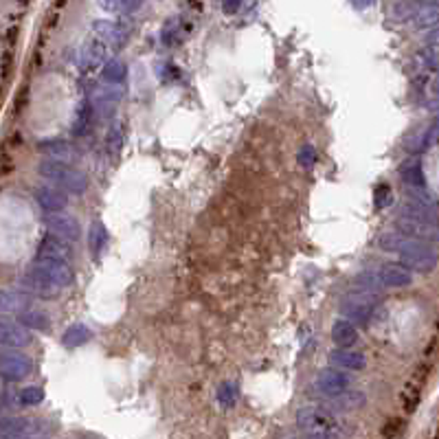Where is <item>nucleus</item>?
<instances>
[{
  "label": "nucleus",
  "instance_id": "1",
  "mask_svg": "<svg viewBox=\"0 0 439 439\" xmlns=\"http://www.w3.org/2000/svg\"><path fill=\"white\" fill-rule=\"evenodd\" d=\"M378 248L393 253L400 260V264L411 272L426 274V272H433L439 264V257L433 250V246H428L424 242H415V240H411V237H405L400 233L378 235Z\"/></svg>",
  "mask_w": 439,
  "mask_h": 439
},
{
  "label": "nucleus",
  "instance_id": "2",
  "mask_svg": "<svg viewBox=\"0 0 439 439\" xmlns=\"http://www.w3.org/2000/svg\"><path fill=\"white\" fill-rule=\"evenodd\" d=\"M38 174L44 180H49L53 187L68 191L72 196H82L88 189V178L84 176V172H79L77 167H72L70 163L44 158L38 165Z\"/></svg>",
  "mask_w": 439,
  "mask_h": 439
},
{
  "label": "nucleus",
  "instance_id": "3",
  "mask_svg": "<svg viewBox=\"0 0 439 439\" xmlns=\"http://www.w3.org/2000/svg\"><path fill=\"white\" fill-rule=\"evenodd\" d=\"M378 299L380 297H374V295H367V292L354 290L341 303V314L347 321H352L356 327L358 325H369L374 314H376V310H378Z\"/></svg>",
  "mask_w": 439,
  "mask_h": 439
},
{
  "label": "nucleus",
  "instance_id": "4",
  "mask_svg": "<svg viewBox=\"0 0 439 439\" xmlns=\"http://www.w3.org/2000/svg\"><path fill=\"white\" fill-rule=\"evenodd\" d=\"M297 424L299 428L305 431V435L310 433H329L334 435L336 433V419L332 413H327L325 409H319V407H303L297 411Z\"/></svg>",
  "mask_w": 439,
  "mask_h": 439
},
{
  "label": "nucleus",
  "instance_id": "5",
  "mask_svg": "<svg viewBox=\"0 0 439 439\" xmlns=\"http://www.w3.org/2000/svg\"><path fill=\"white\" fill-rule=\"evenodd\" d=\"M393 227L397 229L395 233L411 237L415 242H437L439 244V222H422V220H411L397 215L393 220Z\"/></svg>",
  "mask_w": 439,
  "mask_h": 439
},
{
  "label": "nucleus",
  "instance_id": "6",
  "mask_svg": "<svg viewBox=\"0 0 439 439\" xmlns=\"http://www.w3.org/2000/svg\"><path fill=\"white\" fill-rule=\"evenodd\" d=\"M33 266H38L46 277L58 286V290H64L72 284L75 274H72V268L66 260L60 257H49V255H35V260L31 262Z\"/></svg>",
  "mask_w": 439,
  "mask_h": 439
},
{
  "label": "nucleus",
  "instance_id": "7",
  "mask_svg": "<svg viewBox=\"0 0 439 439\" xmlns=\"http://www.w3.org/2000/svg\"><path fill=\"white\" fill-rule=\"evenodd\" d=\"M314 387L319 393H323L327 400H332V397H338L347 391H352V380L350 376H347L345 371L341 369H334V367H327L323 371H319L317 380H314Z\"/></svg>",
  "mask_w": 439,
  "mask_h": 439
},
{
  "label": "nucleus",
  "instance_id": "8",
  "mask_svg": "<svg viewBox=\"0 0 439 439\" xmlns=\"http://www.w3.org/2000/svg\"><path fill=\"white\" fill-rule=\"evenodd\" d=\"M33 371V362L23 352H3L0 356V374L7 382H20Z\"/></svg>",
  "mask_w": 439,
  "mask_h": 439
},
{
  "label": "nucleus",
  "instance_id": "9",
  "mask_svg": "<svg viewBox=\"0 0 439 439\" xmlns=\"http://www.w3.org/2000/svg\"><path fill=\"white\" fill-rule=\"evenodd\" d=\"M46 227L51 229L53 235L62 237L66 242H75L82 237V224L75 215H68V213L46 215Z\"/></svg>",
  "mask_w": 439,
  "mask_h": 439
},
{
  "label": "nucleus",
  "instance_id": "10",
  "mask_svg": "<svg viewBox=\"0 0 439 439\" xmlns=\"http://www.w3.org/2000/svg\"><path fill=\"white\" fill-rule=\"evenodd\" d=\"M376 277L380 279L382 288H391V290H400L413 284V272L407 270L405 266L397 264H380L378 268H374Z\"/></svg>",
  "mask_w": 439,
  "mask_h": 439
},
{
  "label": "nucleus",
  "instance_id": "11",
  "mask_svg": "<svg viewBox=\"0 0 439 439\" xmlns=\"http://www.w3.org/2000/svg\"><path fill=\"white\" fill-rule=\"evenodd\" d=\"M327 362L329 367L334 369H341V371H362L364 367H367V358H364L362 352H356V350H341V347H336V350H332L327 354Z\"/></svg>",
  "mask_w": 439,
  "mask_h": 439
},
{
  "label": "nucleus",
  "instance_id": "12",
  "mask_svg": "<svg viewBox=\"0 0 439 439\" xmlns=\"http://www.w3.org/2000/svg\"><path fill=\"white\" fill-rule=\"evenodd\" d=\"M35 200H38V205L42 207V211H46V215H55V213H62L66 207H68V198L62 189L53 187V185H42L35 189Z\"/></svg>",
  "mask_w": 439,
  "mask_h": 439
},
{
  "label": "nucleus",
  "instance_id": "13",
  "mask_svg": "<svg viewBox=\"0 0 439 439\" xmlns=\"http://www.w3.org/2000/svg\"><path fill=\"white\" fill-rule=\"evenodd\" d=\"M121 99H123V88L108 84V86H101V88L95 90L93 106L99 110L103 117H113L117 113V106H119Z\"/></svg>",
  "mask_w": 439,
  "mask_h": 439
},
{
  "label": "nucleus",
  "instance_id": "14",
  "mask_svg": "<svg viewBox=\"0 0 439 439\" xmlns=\"http://www.w3.org/2000/svg\"><path fill=\"white\" fill-rule=\"evenodd\" d=\"M0 341H3L5 347H11V350H23V347L31 343V334L23 323L5 319L0 323Z\"/></svg>",
  "mask_w": 439,
  "mask_h": 439
},
{
  "label": "nucleus",
  "instance_id": "15",
  "mask_svg": "<svg viewBox=\"0 0 439 439\" xmlns=\"http://www.w3.org/2000/svg\"><path fill=\"white\" fill-rule=\"evenodd\" d=\"M40 152L46 158L62 160V163H70V160H75L79 156V150L66 139H44L40 143Z\"/></svg>",
  "mask_w": 439,
  "mask_h": 439
},
{
  "label": "nucleus",
  "instance_id": "16",
  "mask_svg": "<svg viewBox=\"0 0 439 439\" xmlns=\"http://www.w3.org/2000/svg\"><path fill=\"white\" fill-rule=\"evenodd\" d=\"M360 334H358V327L347 321V319H338L334 321L332 325V341L341 347V350H352V347L358 343Z\"/></svg>",
  "mask_w": 439,
  "mask_h": 439
},
{
  "label": "nucleus",
  "instance_id": "17",
  "mask_svg": "<svg viewBox=\"0 0 439 439\" xmlns=\"http://www.w3.org/2000/svg\"><path fill=\"white\" fill-rule=\"evenodd\" d=\"M400 215L411 217V220H422V222H439V209L437 207L417 203V200H411V198L407 200V203H402Z\"/></svg>",
  "mask_w": 439,
  "mask_h": 439
},
{
  "label": "nucleus",
  "instance_id": "18",
  "mask_svg": "<svg viewBox=\"0 0 439 439\" xmlns=\"http://www.w3.org/2000/svg\"><path fill=\"white\" fill-rule=\"evenodd\" d=\"M25 286H29L35 295H55L58 292V286H55L46 274L38 268V266H29V270L25 272Z\"/></svg>",
  "mask_w": 439,
  "mask_h": 439
},
{
  "label": "nucleus",
  "instance_id": "19",
  "mask_svg": "<svg viewBox=\"0 0 439 439\" xmlns=\"http://www.w3.org/2000/svg\"><path fill=\"white\" fill-rule=\"evenodd\" d=\"M400 176H402V180H405L411 189H424V182L426 180H424L422 160H419V158H409L407 163H402Z\"/></svg>",
  "mask_w": 439,
  "mask_h": 439
},
{
  "label": "nucleus",
  "instance_id": "20",
  "mask_svg": "<svg viewBox=\"0 0 439 439\" xmlns=\"http://www.w3.org/2000/svg\"><path fill=\"white\" fill-rule=\"evenodd\" d=\"M437 143H439V117L426 127L424 132H419V136L415 141H407V150L413 154H419V152L433 148V145H437Z\"/></svg>",
  "mask_w": 439,
  "mask_h": 439
},
{
  "label": "nucleus",
  "instance_id": "21",
  "mask_svg": "<svg viewBox=\"0 0 439 439\" xmlns=\"http://www.w3.org/2000/svg\"><path fill=\"white\" fill-rule=\"evenodd\" d=\"M40 255H49V257H60V260H66L70 262L72 253H70V246L66 244V240L58 235H46L44 240L40 242Z\"/></svg>",
  "mask_w": 439,
  "mask_h": 439
},
{
  "label": "nucleus",
  "instance_id": "22",
  "mask_svg": "<svg viewBox=\"0 0 439 439\" xmlns=\"http://www.w3.org/2000/svg\"><path fill=\"white\" fill-rule=\"evenodd\" d=\"M364 397L360 391H347L338 397H332V400H327L329 402V407H332L334 411H356V409H362L364 405Z\"/></svg>",
  "mask_w": 439,
  "mask_h": 439
},
{
  "label": "nucleus",
  "instance_id": "23",
  "mask_svg": "<svg viewBox=\"0 0 439 439\" xmlns=\"http://www.w3.org/2000/svg\"><path fill=\"white\" fill-rule=\"evenodd\" d=\"M90 338H93V332H90V329L86 327V325H70L66 332H64V336H62V343H64V347H70V350H75V347H82V345H86Z\"/></svg>",
  "mask_w": 439,
  "mask_h": 439
},
{
  "label": "nucleus",
  "instance_id": "24",
  "mask_svg": "<svg viewBox=\"0 0 439 439\" xmlns=\"http://www.w3.org/2000/svg\"><path fill=\"white\" fill-rule=\"evenodd\" d=\"M18 321H20L27 329H35V332H44V329L49 327L46 314L40 312V310H33V307L23 310V312L18 314Z\"/></svg>",
  "mask_w": 439,
  "mask_h": 439
},
{
  "label": "nucleus",
  "instance_id": "25",
  "mask_svg": "<svg viewBox=\"0 0 439 439\" xmlns=\"http://www.w3.org/2000/svg\"><path fill=\"white\" fill-rule=\"evenodd\" d=\"M93 29H95V33L99 35V38L106 40V42H121L125 38L123 29L119 25H115V23H110V20H97L93 25Z\"/></svg>",
  "mask_w": 439,
  "mask_h": 439
},
{
  "label": "nucleus",
  "instance_id": "26",
  "mask_svg": "<svg viewBox=\"0 0 439 439\" xmlns=\"http://www.w3.org/2000/svg\"><path fill=\"white\" fill-rule=\"evenodd\" d=\"M103 44L99 42H90L84 46V51L79 53V60H82V66L84 68H95L103 62Z\"/></svg>",
  "mask_w": 439,
  "mask_h": 439
},
{
  "label": "nucleus",
  "instance_id": "27",
  "mask_svg": "<svg viewBox=\"0 0 439 439\" xmlns=\"http://www.w3.org/2000/svg\"><path fill=\"white\" fill-rule=\"evenodd\" d=\"M125 75H127V70H125V64L121 60H110V62H106V66H103V79L108 84L121 86L125 82Z\"/></svg>",
  "mask_w": 439,
  "mask_h": 439
},
{
  "label": "nucleus",
  "instance_id": "28",
  "mask_svg": "<svg viewBox=\"0 0 439 439\" xmlns=\"http://www.w3.org/2000/svg\"><path fill=\"white\" fill-rule=\"evenodd\" d=\"M23 297L18 295L15 290H5L3 292V297H0V307H3V314L7 317V314H20L23 310H27V307H23Z\"/></svg>",
  "mask_w": 439,
  "mask_h": 439
},
{
  "label": "nucleus",
  "instance_id": "29",
  "mask_svg": "<svg viewBox=\"0 0 439 439\" xmlns=\"http://www.w3.org/2000/svg\"><path fill=\"white\" fill-rule=\"evenodd\" d=\"M18 400H20V407H35L44 400V389L38 384H31V387H25L18 393Z\"/></svg>",
  "mask_w": 439,
  "mask_h": 439
},
{
  "label": "nucleus",
  "instance_id": "30",
  "mask_svg": "<svg viewBox=\"0 0 439 439\" xmlns=\"http://www.w3.org/2000/svg\"><path fill=\"white\" fill-rule=\"evenodd\" d=\"M88 240H90V246H93L95 253H101L108 244V231L101 222H95L90 227V233H88Z\"/></svg>",
  "mask_w": 439,
  "mask_h": 439
},
{
  "label": "nucleus",
  "instance_id": "31",
  "mask_svg": "<svg viewBox=\"0 0 439 439\" xmlns=\"http://www.w3.org/2000/svg\"><path fill=\"white\" fill-rule=\"evenodd\" d=\"M417 64L422 70H437L439 72V49H426L417 53Z\"/></svg>",
  "mask_w": 439,
  "mask_h": 439
},
{
  "label": "nucleus",
  "instance_id": "32",
  "mask_svg": "<svg viewBox=\"0 0 439 439\" xmlns=\"http://www.w3.org/2000/svg\"><path fill=\"white\" fill-rule=\"evenodd\" d=\"M393 11V18H397V20H415V15L419 11V3H395L391 7Z\"/></svg>",
  "mask_w": 439,
  "mask_h": 439
},
{
  "label": "nucleus",
  "instance_id": "33",
  "mask_svg": "<svg viewBox=\"0 0 439 439\" xmlns=\"http://www.w3.org/2000/svg\"><path fill=\"white\" fill-rule=\"evenodd\" d=\"M217 400H220V405L222 407H235V402H237V389H235V384H220V389H217Z\"/></svg>",
  "mask_w": 439,
  "mask_h": 439
},
{
  "label": "nucleus",
  "instance_id": "34",
  "mask_svg": "<svg viewBox=\"0 0 439 439\" xmlns=\"http://www.w3.org/2000/svg\"><path fill=\"white\" fill-rule=\"evenodd\" d=\"M90 108H93V101H84L79 113H77V125H75V134H82L84 127L88 125V119H90Z\"/></svg>",
  "mask_w": 439,
  "mask_h": 439
},
{
  "label": "nucleus",
  "instance_id": "35",
  "mask_svg": "<svg viewBox=\"0 0 439 439\" xmlns=\"http://www.w3.org/2000/svg\"><path fill=\"white\" fill-rule=\"evenodd\" d=\"M391 203V187L389 185H380L376 189V207L382 209V207H387Z\"/></svg>",
  "mask_w": 439,
  "mask_h": 439
},
{
  "label": "nucleus",
  "instance_id": "36",
  "mask_svg": "<svg viewBox=\"0 0 439 439\" xmlns=\"http://www.w3.org/2000/svg\"><path fill=\"white\" fill-rule=\"evenodd\" d=\"M317 160V152L314 148H310V145H303V148L299 150V163L303 165V167H310Z\"/></svg>",
  "mask_w": 439,
  "mask_h": 439
},
{
  "label": "nucleus",
  "instance_id": "37",
  "mask_svg": "<svg viewBox=\"0 0 439 439\" xmlns=\"http://www.w3.org/2000/svg\"><path fill=\"white\" fill-rule=\"evenodd\" d=\"M424 42H426L431 49H439V27L428 29V33L424 35Z\"/></svg>",
  "mask_w": 439,
  "mask_h": 439
},
{
  "label": "nucleus",
  "instance_id": "38",
  "mask_svg": "<svg viewBox=\"0 0 439 439\" xmlns=\"http://www.w3.org/2000/svg\"><path fill=\"white\" fill-rule=\"evenodd\" d=\"M305 439H336V435H329V433H310V435H305Z\"/></svg>",
  "mask_w": 439,
  "mask_h": 439
},
{
  "label": "nucleus",
  "instance_id": "39",
  "mask_svg": "<svg viewBox=\"0 0 439 439\" xmlns=\"http://www.w3.org/2000/svg\"><path fill=\"white\" fill-rule=\"evenodd\" d=\"M431 93H433V97H439V72L431 79Z\"/></svg>",
  "mask_w": 439,
  "mask_h": 439
},
{
  "label": "nucleus",
  "instance_id": "40",
  "mask_svg": "<svg viewBox=\"0 0 439 439\" xmlns=\"http://www.w3.org/2000/svg\"><path fill=\"white\" fill-rule=\"evenodd\" d=\"M426 108L431 110V113H437V115H439V97H433V99L426 103Z\"/></svg>",
  "mask_w": 439,
  "mask_h": 439
},
{
  "label": "nucleus",
  "instance_id": "41",
  "mask_svg": "<svg viewBox=\"0 0 439 439\" xmlns=\"http://www.w3.org/2000/svg\"><path fill=\"white\" fill-rule=\"evenodd\" d=\"M222 9H224V13H233V11H237V9H240V5H235V3H227V5H222Z\"/></svg>",
  "mask_w": 439,
  "mask_h": 439
}]
</instances>
